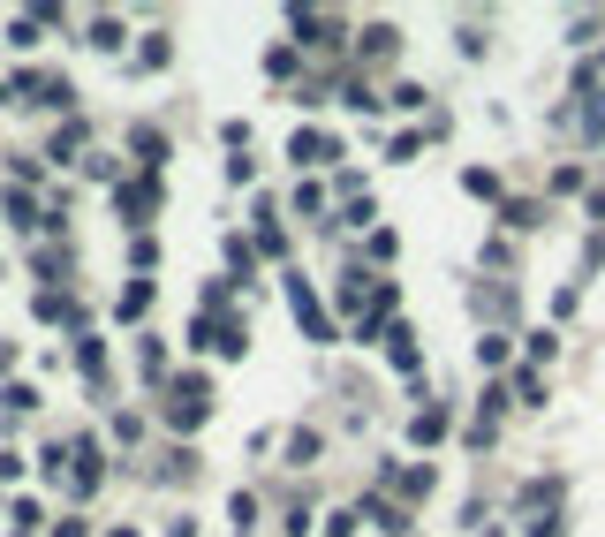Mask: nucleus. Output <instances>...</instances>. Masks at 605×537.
Segmentation results:
<instances>
[]
</instances>
